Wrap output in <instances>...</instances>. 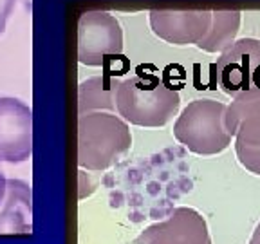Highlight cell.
Segmentation results:
<instances>
[{"label": "cell", "mask_w": 260, "mask_h": 244, "mask_svg": "<svg viewBox=\"0 0 260 244\" xmlns=\"http://www.w3.org/2000/svg\"><path fill=\"white\" fill-rule=\"evenodd\" d=\"M132 146L128 123L110 112H85L78 116V165L102 172L121 159Z\"/></svg>", "instance_id": "cell-1"}, {"label": "cell", "mask_w": 260, "mask_h": 244, "mask_svg": "<svg viewBox=\"0 0 260 244\" xmlns=\"http://www.w3.org/2000/svg\"><path fill=\"white\" fill-rule=\"evenodd\" d=\"M181 107L177 90L154 74H138L119 81L116 90V110L119 118L138 127L167 125Z\"/></svg>", "instance_id": "cell-2"}, {"label": "cell", "mask_w": 260, "mask_h": 244, "mask_svg": "<svg viewBox=\"0 0 260 244\" xmlns=\"http://www.w3.org/2000/svg\"><path fill=\"white\" fill-rule=\"evenodd\" d=\"M226 107L208 98L188 103L174 123L175 139L199 156H213L226 150L232 143L224 123Z\"/></svg>", "instance_id": "cell-3"}, {"label": "cell", "mask_w": 260, "mask_h": 244, "mask_svg": "<svg viewBox=\"0 0 260 244\" xmlns=\"http://www.w3.org/2000/svg\"><path fill=\"white\" fill-rule=\"evenodd\" d=\"M123 53L119 22L107 11H85L78 22V60L89 67H102L109 56Z\"/></svg>", "instance_id": "cell-4"}, {"label": "cell", "mask_w": 260, "mask_h": 244, "mask_svg": "<svg viewBox=\"0 0 260 244\" xmlns=\"http://www.w3.org/2000/svg\"><path fill=\"white\" fill-rule=\"evenodd\" d=\"M217 83L226 94L260 90V40L242 38L233 42L213 65Z\"/></svg>", "instance_id": "cell-5"}, {"label": "cell", "mask_w": 260, "mask_h": 244, "mask_svg": "<svg viewBox=\"0 0 260 244\" xmlns=\"http://www.w3.org/2000/svg\"><path fill=\"white\" fill-rule=\"evenodd\" d=\"M32 156V110L22 100L0 96V161L24 163Z\"/></svg>", "instance_id": "cell-6"}, {"label": "cell", "mask_w": 260, "mask_h": 244, "mask_svg": "<svg viewBox=\"0 0 260 244\" xmlns=\"http://www.w3.org/2000/svg\"><path fill=\"white\" fill-rule=\"evenodd\" d=\"M134 244H211L206 219L199 211L179 206L167 219L146 226L134 239Z\"/></svg>", "instance_id": "cell-7"}, {"label": "cell", "mask_w": 260, "mask_h": 244, "mask_svg": "<svg viewBox=\"0 0 260 244\" xmlns=\"http://www.w3.org/2000/svg\"><path fill=\"white\" fill-rule=\"evenodd\" d=\"M211 24V11L208 9H152V31L168 44L188 45L199 44Z\"/></svg>", "instance_id": "cell-8"}, {"label": "cell", "mask_w": 260, "mask_h": 244, "mask_svg": "<svg viewBox=\"0 0 260 244\" xmlns=\"http://www.w3.org/2000/svg\"><path fill=\"white\" fill-rule=\"evenodd\" d=\"M226 130L235 141L260 146V90H246L235 96L226 107Z\"/></svg>", "instance_id": "cell-9"}, {"label": "cell", "mask_w": 260, "mask_h": 244, "mask_svg": "<svg viewBox=\"0 0 260 244\" xmlns=\"http://www.w3.org/2000/svg\"><path fill=\"white\" fill-rule=\"evenodd\" d=\"M31 232V187L24 181H8V195L0 211V233Z\"/></svg>", "instance_id": "cell-10"}, {"label": "cell", "mask_w": 260, "mask_h": 244, "mask_svg": "<svg viewBox=\"0 0 260 244\" xmlns=\"http://www.w3.org/2000/svg\"><path fill=\"white\" fill-rule=\"evenodd\" d=\"M119 81L110 74L94 76L81 81L78 87V112H94V110L116 109V90Z\"/></svg>", "instance_id": "cell-11"}, {"label": "cell", "mask_w": 260, "mask_h": 244, "mask_svg": "<svg viewBox=\"0 0 260 244\" xmlns=\"http://www.w3.org/2000/svg\"><path fill=\"white\" fill-rule=\"evenodd\" d=\"M240 27V13L235 9L211 11V24L208 33L199 40L197 47L206 53H222L235 42Z\"/></svg>", "instance_id": "cell-12"}, {"label": "cell", "mask_w": 260, "mask_h": 244, "mask_svg": "<svg viewBox=\"0 0 260 244\" xmlns=\"http://www.w3.org/2000/svg\"><path fill=\"white\" fill-rule=\"evenodd\" d=\"M235 152L240 165L251 174L260 175V146H249L235 141Z\"/></svg>", "instance_id": "cell-13"}, {"label": "cell", "mask_w": 260, "mask_h": 244, "mask_svg": "<svg viewBox=\"0 0 260 244\" xmlns=\"http://www.w3.org/2000/svg\"><path fill=\"white\" fill-rule=\"evenodd\" d=\"M15 6L16 0H0V35L6 31V24H8Z\"/></svg>", "instance_id": "cell-14"}, {"label": "cell", "mask_w": 260, "mask_h": 244, "mask_svg": "<svg viewBox=\"0 0 260 244\" xmlns=\"http://www.w3.org/2000/svg\"><path fill=\"white\" fill-rule=\"evenodd\" d=\"M6 195H8V179L4 175V170L0 168V204H4Z\"/></svg>", "instance_id": "cell-15"}, {"label": "cell", "mask_w": 260, "mask_h": 244, "mask_svg": "<svg viewBox=\"0 0 260 244\" xmlns=\"http://www.w3.org/2000/svg\"><path fill=\"white\" fill-rule=\"evenodd\" d=\"M249 244H260V223L256 224L255 232H253L251 239H249Z\"/></svg>", "instance_id": "cell-16"}]
</instances>
